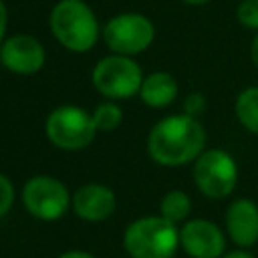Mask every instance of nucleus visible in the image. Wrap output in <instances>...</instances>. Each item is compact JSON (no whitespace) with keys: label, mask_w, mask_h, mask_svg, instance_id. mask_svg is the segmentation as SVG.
<instances>
[{"label":"nucleus","mask_w":258,"mask_h":258,"mask_svg":"<svg viewBox=\"0 0 258 258\" xmlns=\"http://www.w3.org/2000/svg\"><path fill=\"white\" fill-rule=\"evenodd\" d=\"M206 145L204 125L189 115H171L153 125L147 137L151 159L165 167H177L202 155Z\"/></svg>","instance_id":"1"},{"label":"nucleus","mask_w":258,"mask_h":258,"mask_svg":"<svg viewBox=\"0 0 258 258\" xmlns=\"http://www.w3.org/2000/svg\"><path fill=\"white\" fill-rule=\"evenodd\" d=\"M177 244L179 234L163 216L139 218L123 234V246L133 258H171Z\"/></svg>","instance_id":"2"},{"label":"nucleus","mask_w":258,"mask_h":258,"mask_svg":"<svg viewBox=\"0 0 258 258\" xmlns=\"http://www.w3.org/2000/svg\"><path fill=\"white\" fill-rule=\"evenodd\" d=\"M50 28L56 40L75 52L89 50L97 40V20L83 0H60L50 14Z\"/></svg>","instance_id":"3"},{"label":"nucleus","mask_w":258,"mask_h":258,"mask_svg":"<svg viewBox=\"0 0 258 258\" xmlns=\"http://www.w3.org/2000/svg\"><path fill=\"white\" fill-rule=\"evenodd\" d=\"M44 129L52 145H56L58 149H67V151L87 147L95 139V133H97L93 117L75 105H62L54 109L48 115Z\"/></svg>","instance_id":"4"},{"label":"nucleus","mask_w":258,"mask_h":258,"mask_svg":"<svg viewBox=\"0 0 258 258\" xmlns=\"http://www.w3.org/2000/svg\"><path fill=\"white\" fill-rule=\"evenodd\" d=\"M194 181L206 198H226L232 194L238 181L236 161L222 149L204 151L194 163Z\"/></svg>","instance_id":"5"},{"label":"nucleus","mask_w":258,"mask_h":258,"mask_svg":"<svg viewBox=\"0 0 258 258\" xmlns=\"http://www.w3.org/2000/svg\"><path fill=\"white\" fill-rule=\"evenodd\" d=\"M95 89L109 99H127L143 85L141 69L129 56H107L93 69Z\"/></svg>","instance_id":"6"},{"label":"nucleus","mask_w":258,"mask_h":258,"mask_svg":"<svg viewBox=\"0 0 258 258\" xmlns=\"http://www.w3.org/2000/svg\"><path fill=\"white\" fill-rule=\"evenodd\" d=\"M24 208L38 220H56L69 208V189L50 175H36L24 183Z\"/></svg>","instance_id":"7"},{"label":"nucleus","mask_w":258,"mask_h":258,"mask_svg":"<svg viewBox=\"0 0 258 258\" xmlns=\"http://www.w3.org/2000/svg\"><path fill=\"white\" fill-rule=\"evenodd\" d=\"M153 24L141 14H121L107 22L105 42L119 54H135L145 50L153 40Z\"/></svg>","instance_id":"8"},{"label":"nucleus","mask_w":258,"mask_h":258,"mask_svg":"<svg viewBox=\"0 0 258 258\" xmlns=\"http://www.w3.org/2000/svg\"><path fill=\"white\" fill-rule=\"evenodd\" d=\"M179 244L191 258H220L226 248L222 230L210 220H189L179 232Z\"/></svg>","instance_id":"9"},{"label":"nucleus","mask_w":258,"mask_h":258,"mask_svg":"<svg viewBox=\"0 0 258 258\" xmlns=\"http://www.w3.org/2000/svg\"><path fill=\"white\" fill-rule=\"evenodd\" d=\"M2 64L16 75H32L44 64L42 44L26 34H16L8 38L0 48Z\"/></svg>","instance_id":"10"},{"label":"nucleus","mask_w":258,"mask_h":258,"mask_svg":"<svg viewBox=\"0 0 258 258\" xmlns=\"http://www.w3.org/2000/svg\"><path fill=\"white\" fill-rule=\"evenodd\" d=\"M73 210L87 222H101L115 212V194L101 183H87L73 196Z\"/></svg>","instance_id":"11"},{"label":"nucleus","mask_w":258,"mask_h":258,"mask_svg":"<svg viewBox=\"0 0 258 258\" xmlns=\"http://www.w3.org/2000/svg\"><path fill=\"white\" fill-rule=\"evenodd\" d=\"M228 236L240 248H248L258 242V206L250 200H236L226 212Z\"/></svg>","instance_id":"12"},{"label":"nucleus","mask_w":258,"mask_h":258,"mask_svg":"<svg viewBox=\"0 0 258 258\" xmlns=\"http://www.w3.org/2000/svg\"><path fill=\"white\" fill-rule=\"evenodd\" d=\"M139 95L149 107H167L177 95V83L169 73H151L143 79Z\"/></svg>","instance_id":"13"},{"label":"nucleus","mask_w":258,"mask_h":258,"mask_svg":"<svg viewBox=\"0 0 258 258\" xmlns=\"http://www.w3.org/2000/svg\"><path fill=\"white\" fill-rule=\"evenodd\" d=\"M236 117L244 129L258 135V87L244 89L236 99Z\"/></svg>","instance_id":"14"},{"label":"nucleus","mask_w":258,"mask_h":258,"mask_svg":"<svg viewBox=\"0 0 258 258\" xmlns=\"http://www.w3.org/2000/svg\"><path fill=\"white\" fill-rule=\"evenodd\" d=\"M159 210H161V216L165 220L175 224V222H181L183 218H187V214L191 210V202L181 189H171L163 196Z\"/></svg>","instance_id":"15"},{"label":"nucleus","mask_w":258,"mask_h":258,"mask_svg":"<svg viewBox=\"0 0 258 258\" xmlns=\"http://www.w3.org/2000/svg\"><path fill=\"white\" fill-rule=\"evenodd\" d=\"M91 117H93V123H95L97 131H113L121 123V109L113 103H101L93 111Z\"/></svg>","instance_id":"16"},{"label":"nucleus","mask_w":258,"mask_h":258,"mask_svg":"<svg viewBox=\"0 0 258 258\" xmlns=\"http://www.w3.org/2000/svg\"><path fill=\"white\" fill-rule=\"evenodd\" d=\"M238 20L246 28H258V0H244L238 8Z\"/></svg>","instance_id":"17"},{"label":"nucleus","mask_w":258,"mask_h":258,"mask_svg":"<svg viewBox=\"0 0 258 258\" xmlns=\"http://www.w3.org/2000/svg\"><path fill=\"white\" fill-rule=\"evenodd\" d=\"M12 202H14V187H12L10 179L0 173V218L6 216Z\"/></svg>","instance_id":"18"},{"label":"nucleus","mask_w":258,"mask_h":258,"mask_svg":"<svg viewBox=\"0 0 258 258\" xmlns=\"http://www.w3.org/2000/svg\"><path fill=\"white\" fill-rule=\"evenodd\" d=\"M204 109H206V97H204L202 93H191V95L185 97V101H183V111H185V115L198 117V115L204 113Z\"/></svg>","instance_id":"19"},{"label":"nucleus","mask_w":258,"mask_h":258,"mask_svg":"<svg viewBox=\"0 0 258 258\" xmlns=\"http://www.w3.org/2000/svg\"><path fill=\"white\" fill-rule=\"evenodd\" d=\"M58 258H95L93 254H89V252H81V250H71V252H64V254H60Z\"/></svg>","instance_id":"20"},{"label":"nucleus","mask_w":258,"mask_h":258,"mask_svg":"<svg viewBox=\"0 0 258 258\" xmlns=\"http://www.w3.org/2000/svg\"><path fill=\"white\" fill-rule=\"evenodd\" d=\"M4 30H6V8H4V2L0 0V40L4 36Z\"/></svg>","instance_id":"21"},{"label":"nucleus","mask_w":258,"mask_h":258,"mask_svg":"<svg viewBox=\"0 0 258 258\" xmlns=\"http://www.w3.org/2000/svg\"><path fill=\"white\" fill-rule=\"evenodd\" d=\"M250 56H252V62H254V64H256V69H258V36H256V38H254V42H252Z\"/></svg>","instance_id":"22"},{"label":"nucleus","mask_w":258,"mask_h":258,"mask_svg":"<svg viewBox=\"0 0 258 258\" xmlns=\"http://www.w3.org/2000/svg\"><path fill=\"white\" fill-rule=\"evenodd\" d=\"M224 258H254V256H252V254H248V252H244V250H236V252L226 254Z\"/></svg>","instance_id":"23"},{"label":"nucleus","mask_w":258,"mask_h":258,"mask_svg":"<svg viewBox=\"0 0 258 258\" xmlns=\"http://www.w3.org/2000/svg\"><path fill=\"white\" fill-rule=\"evenodd\" d=\"M185 2H189V4H206L208 0H185Z\"/></svg>","instance_id":"24"}]
</instances>
